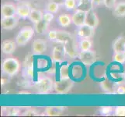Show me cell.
<instances>
[{
  "instance_id": "e0dca14e",
  "label": "cell",
  "mask_w": 125,
  "mask_h": 117,
  "mask_svg": "<svg viewBox=\"0 0 125 117\" xmlns=\"http://www.w3.org/2000/svg\"><path fill=\"white\" fill-rule=\"evenodd\" d=\"M113 50L114 52H125V38L123 36L118 37L113 43Z\"/></svg>"
},
{
  "instance_id": "f35d334b",
  "label": "cell",
  "mask_w": 125,
  "mask_h": 117,
  "mask_svg": "<svg viewBox=\"0 0 125 117\" xmlns=\"http://www.w3.org/2000/svg\"><path fill=\"white\" fill-rule=\"evenodd\" d=\"M54 13H50V12H45L44 13V20H46L47 22H51L53 20H54Z\"/></svg>"
},
{
  "instance_id": "4316f807",
  "label": "cell",
  "mask_w": 125,
  "mask_h": 117,
  "mask_svg": "<svg viewBox=\"0 0 125 117\" xmlns=\"http://www.w3.org/2000/svg\"><path fill=\"white\" fill-rule=\"evenodd\" d=\"M22 75L27 80L31 79L34 75V67L33 66L23 67L22 70Z\"/></svg>"
},
{
  "instance_id": "7a4b0ae2",
  "label": "cell",
  "mask_w": 125,
  "mask_h": 117,
  "mask_svg": "<svg viewBox=\"0 0 125 117\" xmlns=\"http://www.w3.org/2000/svg\"><path fill=\"white\" fill-rule=\"evenodd\" d=\"M54 82L49 77L42 76L38 77L37 80L35 82V88L37 93L40 94H47L50 93L54 89Z\"/></svg>"
},
{
  "instance_id": "ffe728a7",
  "label": "cell",
  "mask_w": 125,
  "mask_h": 117,
  "mask_svg": "<svg viewBox=\"0 0 125 117\" xmlns=\"http://www.w3.org/2000/svg\"><path fill=\"white\" fill-rule=\"evenodd\" d=\"M113 15L116 17H125V2L121 1L116 4L113 10Z\"/></svg>"
},
{
  "instance_id": "b9f144b4",
  "label": "cell",
  "mask_w": 125,
  "mask_h": 117,
  "mask_svg": "<svg viewBox=\"0 0 125 117\" xmlns=\"http://www.w3.org/2000/svg\"><path fill=\"white\" fill-rule=\"evenodd\" d=\"M50 1H53L56 2L57 4H58L60 6H64V3H65L66 0H50Z\"/></svg>"
},
{
  "instance_id": "5bb4252c",
  "label": "cell",
  "mask_w": 125,
  "mask_h": 117,
  "mask_svg": "<svg viewBox=\"0 0 125 117\" xmlns=\"http://www.w3.org/2000/svg\"><path fill=\"white\" fill-rule=\"evenodd\" d=\"M35 32L36 31L33 27H31V26H25V27L20 30V31L18 32V35L23 38L27 42H29L31 41V39L33 37Z\"/></svg>"
},
{
  "instance_id": "8fae6325",
  "label": "cell",
  "mask_w": 125,
  "mask_h": 117,
  "mask_svg": "<svg viewBox=\"0 0 125 117\" xmlns=\"http://www.w3.org/2000/svg\"><path fill=\"white\" fill-rule=\"evenodd\" d=\"M2 17L15 16L16 15V6L12 3H6L1 7Z\"/></svg>"
},
{
  "instance_id": "74e56055",
  "label": "cell",
  "mask_w": 125,
  "mask_h": 117,
  "mask_svg": "<svg viewBox=\"0 0 125 117\" xmlns=\"http://www.w3.org/2000/svg\"><path fill=\"white\" fill-rule=\"evenodd\" d=\"M22 116H39V113L34 109H29L27 110H26L25 112H23L22 113Z\"/></svg>"
},
{
  "instance_id": "ba28073f",
  "label": "cell",
  "mask_w": 125,
  "mask_h": 117,
  "mask_svg": "<svg viewBox=\"0 0 125 117\" xmlns=\"http://www.w3.org/2000/svg\"><path fill=\"white\" fill-rule=\"evenodd\" d=\"M86 14H87V11L80 10V9H77L74 13V14L72 16V23L78 27L85 24Z\"/></svg>"
},
{
  "instance_id": "5b68a950",
  "label": "cell",
  "mask_w": 125,
  "mask_h": 117,
  "mask_svg": "<svg viewBox=\"0 0 125 117\" xmlns=\"http://www.w3.org/2000/svg\"><path fill=\"white\" fill-rule=\"evenodd\" d=\"M78 58L81 63L85 65V66H92V65L96 61V53L94 50H88V51H80Z\"/></svg>"
},
{
  "instance_id": "7bdbcfd3",
  "label": "cell",
  "mask_w": 125,
  "mask_h": 117,
  "mask_svg": "<svg viewBox=\"0 0 125 117\" xmlns=\"http://www.w3.org/2000/svg\"><path fill=\"white\" fill-rule=\"evenodd\" d=\"M31 93L30 92H28V91H20V92H18V94H30Z\"/></svg>"
},
{
  "instance_id": "ab89813d",
  "label": "cell",
  "mask_w": 125,
  "mask_h": 117,
  "mask_svg": "<svg viewBox=\"0 0 125 117\" xmlns=\"http://www.w3.org/2000/svg\"><path fill=\"white\" fill-rule=\"evenodd\" d=\"M91 3H92L93 8L94 9L96 6L104 5V0H91Z\"/></svg>"
},
{
  "instance_id": "52a82bcc",
  "label": "cell",
  "mask_w": 125,
  "mask_h": 117,
  "mask_svg": "<svg viewBox=\"0 0 125 117\" xmlns=\"http://www.w3.org/2000/svg\"><path fill=\"white\" fill-rule=\"evenodd\" d=\"M47 42L44 40H42V39H35L33 41L31 49L33 55H39L44 54L47 51Z\"/></svg>"
},
{
  "instance_id": "8992f818",
  "label": "cell",
  "mask_w": 125,
  "mask_h": 117,
  "mask_svg": "<svg viewBox=\"0 0 125 117\" xmlns=\"http://www.w3.org/2000/svg\"><path fill=\"white\" fill-rule=\"evenodd\" d=\"M75 34L80 38H92L95 34V28L84 24L78 27L75 31Z\"/></svg>"
},
{
  "instance_id": "6da1fadb",
  "label": "cell",
  "mask_w": 125,
  "mask_h": 117,
  "mask_svg": "<svg viewBox=\"0 0 125 117\" xmlns=\"http://www.w3.org/2000/svg\"><path fill=\"white\" fill-rule=\"evenodd\" d=\"M20 63L19 60L13 57L6 58L2 63V73L9 77H13L17 74L20 71Z\"/></svg>"
},
{
  "instance_id": "9c48e42d",
  "label": "cell",
  "mask_w": 125,
  "mask_h": 117,
  "mask_svg": "<svg viewBox=\"0 0 125 117\" xmlns=\"http://www.w3.org/2000/svg\"><path fill=\"white\" fill-rule=\"evenodd\" d=\"M19 20L17 17L15 16H10V17H2L1 20V25L4 30H12L16 27L18 25Z\"/></svg>"
},
{
  "instance_id": "cb8c5ba5",
  "label": "cell",
  "mask_w": 125,
  "mask_h": 117,
  "mask_svg": "<svg viewBox=\"0 0 125 117\" xmlns=\"http://www.w3.org/2000/svg\"><path fill=\"white\" fill-rule=\"evenodd\" d=\"M59 79L64 80V79H68L69 77V66L68 65H63L59 69Z\"/></svg>"
},
{
  "instance_id": "836d02e7",
  "label": "cell",
  "mask_w": 125,
  "mask_h": 117,
  "mask_svg": "<svg viewBox=\"0 0 125 117\" xmlns=\"http://www.w3.org/2000/svg\"><path fill=\"white\" fill-rule=\"evenodd\" d=\"M116 116H125V106H117L114 111Z\"/></svg>"
},
{
  "instance_id": "8d00e7d4",
  "label": "cell",
  "mask_w": 125,
  "mask_h": 117,
  "mask_svg": "<svg viewBox=\"0 0 125 117\" xmlns=\"http://www.w3.org/2000/svg\"><path fill=\"white\" fill-rule=\"evenodd\" d=\"M117 4V0H104V6L107 9H114Z\"/></svg>"
},
{
  "instance_id": "9a60e30c",
  "label": "cell",
  "mask_w": 125,
  "mask_h": 117,
  "mask_svg": "<svg viewBox=\"0 0 125 117\" xmlns=\"http://www.w3.org/2000/svg\"><path fill=\"white\" fill-rule=\"evenodd\" d=\"M16 42L12 40H6L2 43V51L6 55H12L16 49Z\"/></svg>"
},
{
  "instance_id": "4dcf8cb0",
  "label": "cell",
  "mask_w": 125,
  "mask_h": 117,
  "mask_svg": "<svg viewBox=\"0 0 125 117\" xmlns=\"http://www.w3.org/2000/svg\"><path fill=\"white\" fill-rule=\"evenodd\" d=\"M78 6V1L77 0H66L64 3V7L67 10H72Z\"/></svg>"
},
{
  "instance_id": "60d3db41",
  "label": "cell",
  "mask_w": 125,
  "mask_h": 117,
  "mask_svg": "<svg viewBox=\"0 0 125 117\" xmlns=\"http://www.w3.org/2000/svg\"><path fill=\"white\" fill-rule=\"evenodd\" d=\"M117 94H125V88L123 86H119L117 88Z\"/></svg>"
},
{
  "instance_id": "603a6c76",
  "label": "cell",
  "mask_w": 125,
  "mask_h": 117,
  "mask_svg": "<svg viewBox=\"0 0 125 117\" xmlns=\"http://www.w3.org/2000/svg\"><path fill=\"white\" fill-rule=\"evenodd\" d=\"M93 42L90 38H81L79 41V47L80 51H88L92 49Z\"/></svg>"
},
{
  "instance_id": "ee69618b",
  "label": "cell",
  "mask_w": 125,
  "mask_h": 117,
  "mask_svg": "<svg viewBox=\"0 0 125 117\" xmlns=\"http://www.w3.org/2000/svg\"><path fill=\"white\" fill-rule=\"evenodd\" d=\"M1 82H2V86H3L4 84H6V80L5 79H4V78H2V80H1Z\"/></svg>"
},
{
  "instance_id": "7402d4cb",
  "label": "cell",
  "mask_w": 125,
  "mask_h": 117,
  "mask_svg": "<svg viewBox=\"0 0 125 117\" xmlns=\"http://www.w3.org/2000/svg\"><path fill=\"white\" fill-rule=\"evenodd\" d=\"M57 22L62 27H68L72 23V17L68 14H61L58 16Z\"/></svg>"
},
{
  "instance_id": "f546056e",
  "label": "cell",
  "mask_w": 125,
  "mask_h": 117,
  "mask_svg": "<svg viewBox=\"0 0 125 117\" xmlns=\"http://www.w3.org/2000/svg\"><path fill=\"white\" fill-rule=\"evenodd\" d=\"M34 64V59H33V54H29L25 56V59L23 62V67H27V66H33Z\"/></svg>"
},
{
  "instance_id": "d6986e66",
  "label": "cell",
  "mask_w": 125,
  "mask_h": 117,
  "mask_svg": "<svg viewBox=\"0 0 125 117\" xmlns=\"http://www.w3.org/2000/svg\"><path fill=\"white\" fill-rule=\"evenodd\" d=\"M72 34L68 31H63V30H57V38H56V42L63 45L72 37Z\"/></svg>"
},
{
  "instance_id": "e575fe53",
  "label": "cell",
  "mask_w": 125,
  "mask_h": 117,
  "mask_svg": "<svg viewBox=\"0 0 125 117\" xmlns=\"http://www.w3.org/2000/svg\"><path fill=\"white\" fill-rule=\"evenodd\" d=\"M37 68L39 69H45L47 65H48V63H47V60L46 59H37Z\"/></svg>"
},
{
  "instance_id": "d4e9b609",
  "label": "cell",
  "mask_w": 125,
  "mask_h": 117,
  "mask_svg": "<svg viewBox=\"0 0 125 117\" xmlns=\"http://www.w3.org/2000/svg\"><path fill=\"white\" fill-rule=\"evenodd\" d=\"M83 75V67L79 65H75L72 69V76L75 79H79Z\"/></svg>"
},
{
  "instance_id": "2e32d148",
  "label": "cell",
  "mask_w": 125,
  "mask_h": 117,
  "mask_svg": "<svg viewBox=\"0 0 125 117\" xmlns=\"http://www.w3.org/2000/svg\"><path fill=\"white\" fill-rule=\"evenodd\" d=\"M48 27L49 23L44 19L36 24H33V28L38 34H45L48 31Z\"/></svg>"
},
{
  "instance_id": "1f68e13d",
  "label": "cell",
  "mask_w": 125,
  "mask_h": 117,
  "mask_svg": "<svg viewBox=\"0 0 125 117\" xmlns=\"http://www.w3.org/2000/svg\"><path fill=\"white\" fill-rule=\"evenodd\" d=\"M114 111V108L112 106H101L100 109V112L103 116H109Z\"/></svg>"
},
{
  "instance_id": "3957f363",
  "label": "cell",
  "mask_w": 125,
  "mask_h": 117,
  "mask_svg": "<svg viewBox=\"0 0 125 117\" xmlns=\"http://www.w3.org/2000/svg\"><path fill=\"white\" fill-rule=\"evenodd\" d=\"M63 48L64 51V54L68 58L75 59L78 58L79 54V42L76 41V38L75 35H72V37L68 40L63 44Z\"/></svg>"
},
{
  "instance_id": "f6af8a7d",
  "label": "cell",
  "mask_w": 125,
  "mask_h": 117,
  "mask_svg": "<svg viewBox=\"0 0 125 117\" xmlns=\"http://www.w3.org/2000/svg\"><path fill=\"white\" fill-rule=\"evenodd\" d=\"M14 1H16V2H20V1H21V0H14Z\"/></svg>"
},
{
  "instance_id": "ac0fdd59",
  "label": "cell",
  "mask_w": 125,
  "mask_h": 117,
  "mask_svg": "<svg viewBox=\"0 0 125 117\" xmlns=\"http://www.w3.org/2000/svg\"><path fill=\"white\" fill-rule=\"evenodd\" d=\"M64 110V107L48 106L45 109L44 114L45 116H61Z\"/></svg>"
},
{
  "instance_id": "277c9868",
  "label": "cell",
  "mask_w": 125,
  "mask_h": 117,
  "mask_svg": "<svg viewBox=\"0 0 125 117\" xmlns=\"http://www.w3.org/2000/svg\"><path fill=\"white\" fill-rule=\"evenodd\" d=\"M74 85V82L70 78L68 79L60 80L54 82V89L58 94H65L70 91Z\"/></svg>"
},
{
  "instance_id": "83f0119b",
  "label": "cell",
  "mask_w": 125,
  "mask_h": 117,
  "mask_svg": "<svg viewBox=\"0 0 125 117\" xmlns=\"http://www.w3.org/2000/svg\"><path fill=\"white\" fill-rule=\"evenodd\" d=\"M59 5L57 4L56 2H53V1H49L47 3L46 5V11L52 13H58V10H59Z\"/></svg>"
},
{
  "instance_id": "f1b7e54d",
  "label": "cell",
  "mask_w": 125,
  "mask_h": 117,
  "mask_svg": "<svg viewBox=\"0 0 125 117\" xmlns=\"http://www.w3.org/2000/svg\"><path fill=\"white\" fill-rule=\"evenodd\" d=\"M113 61L120 64L125 63V52H114L113 55Z\"/></svg>"
},
{
  "instance_id": "7c38bea8",
  "label": "cell",
  "mask_w": 125,
  "mask_h": 117,
  "mask_svg": "<svg viewBox=\"0 0 125 117\" xmlns=\"http://www.w3.org/2000/svg\"><path fill=\"white\" fill-rule=\"evenodd\" d=\"M99 18L96 13V12L93 10V9H91L89 11H87L85 19V24H87L90 27L96 29L99 25Z\"/></svg>"
},
{
  "instance_id": "4fadbf2b",
  "label": "cell",
  "mask_w": 125,
  "mask_h": 117,
  "mask_svg": "<svg viewBox=\"0 0 125 117\" xmlns=\"http://www.w3.org/2000/svg\"><path fill=\"white\" fill-rule=\"evenodd\" d=\"M64 48L60 46H55L51 53V59L54 63H62L65 57Z\"/></svg>"
},
{
  "instance_id": "484cf974",
  "label": "cell",
  "mask_w": 125,
  "mask_h": 117,
  "mask_svg": "<svg viewBox=\"0 0 125 117\" xmlns=\"http://www.w3.org/2000/svg\"><path fill=\"white\" fill-rule=\"evenodd\" d=\"M100 87L106 93H109V94L114 93L113 91V84H112V83L108 79H105L103 81H102L100 83Z\"/></svg>"
},
{
  "instance_id": "30bf717a",
  "label": "cell",
  "mask_w": 125,
  "mask_h": 117,
  "mask_svg": "<svg viewBox=\"0 0 125 117\" xmlns=\"http://www.w3.org/2000/svg\"><path fill=\"white\" fill-rule=\"evenodd\" d=\"M32 8L27 3H21L16 6V15L19 18L27 19L31 14Z\"/></svg>"
},
{
  "instance_id": "d6a6232c",
  "label": "cell",
  "mask_w": 125,
  "mask_h": 117,
  "mask_svg": "<svg viewBox=\"0 0 125 117\" xmlns=\"http://www.w3.org/2000/svg\"><path fill=\"white\" fill-rule=\"evenodd\" d=\"M20 109L18 107H6V113L8 116H18Z\"/></svg>"
},
{
  "instance_id": "d590c367",
  "label": "cell",
  "mask_w": 125,
  "mask_h": 117,
  "mask_svg": "<svg viewBox=\"0 0 125 117\" xmlns=\"http://www.w3.org/2000/svg\"><path fill=\"white\" fill-rule=\"evenodd\" d=\"M47 37L51 41H56L57 38V30H51L47 33Z\"/></svg>"
},
{
  "instance_id": "44dd1931",
  "label": "cell",
  "mask_w": 125,
  "mask_h": 117,
  "mask_svg": "<svg viewBox=\"0 0 125 117\" xmlns=\"http://www.w3.org/2000/svg\"><path fill=\"white\" fill-rule=\"evenodd\" d=\"M44 18V13L39 10L37 9H32L31 14H30L28 19L31 21L33 24H36L37 22H39L41 20Z\"/></svg>"
}]
</instances>
